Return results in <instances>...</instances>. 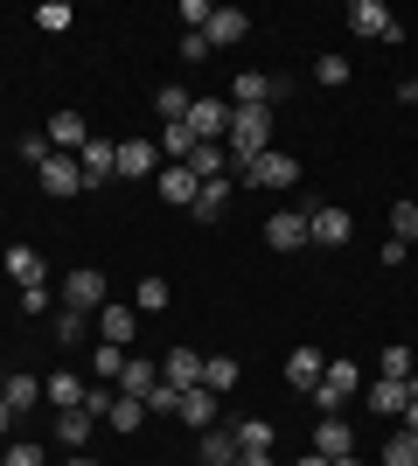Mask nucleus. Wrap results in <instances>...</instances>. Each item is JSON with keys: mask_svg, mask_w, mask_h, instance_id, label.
Listing matches in <instances>:
<instances>
[{"mask_svg": "<svg viewBox=\"0 0 418 466\" xmlns=\"http://www.w3.org/2000/svg\"><path fill=\"white\" fill-rule=\"evenodd\" d=\"M349 237H356V216L349 209H307V244H328V251H335Z\"/></svg>", "mask_w": 418, "mask_h": 466, "instance_id": "obj_6", "label": "nucleus"}, {"mask_svg": "<svg viewBox=\"0 0 418 466\" xmlns=\"http://www.w3.org/2000/svg\"><path fill=\"white\" fill-rule=\"evenodd\" d=\"M209 56V35H181V63H202Z\"/></svg>", "mask_w": 418, "mask_h": 466, "instance_id": "obj_45", "label": "nucleus"}, {"mask_svg": "<svg viewBox=\"0 0 418 466\" xmlns=\"http://www.w3.org/2000/svg\"><path fill=\"white\" fill-rule=\"evenodd\" d=\"M328 466H362V460H356V452H349V460H328Z\"/></svg>", "mask_w": 418, "mask_h": 466, "instance_id": "obj_51", "label": "nucleus"}, {"mask_svg": "<svg viewBox=\"0 0 418 466\" xmlns=\"http://www.w3.org/2000/svg\"><path fill=\"white\" fill-rule=\"evenodd\" d=\"M49 307V286H21V313H42Z\"/></svg>", "mask_w": 418, "mask_h": 466, "instance_id": "obj_46", "label": "nucleus"}, {"mask_svg": "<svg viewBox=\"0 0 418 466\" xmlns=\"http://www.w3.org/2000/svg\"><path fill=\"white\" fill-rule=\"evenodd\" d=\"M398 97H404V105H418V70H412V77L398 84Z\"/></svg>", "mask_w": 418, "mask_h": 466, "instance_id": "obj_47", "label": "nucleus"}, {"mask_svg": "<svg viewBox=\"0 0 418 466\" xmlns=\"http://www.w3.org/2000/svg\"><path fill=\"white\" fill-rule=\"evenodd\" d=\"M300 466H328V460H321V452H307V460H300Z\"/></svg>", "mask_w": 418, "mask_h": 466, "instance_id": "obj_50", "label": "nucleus"}, {"mask_svg": "<svg viewBox=\"0 0 418 466\" xmlns=\"http://www.w3.org/2000/svg\"><path fill=\"white\" fill-rule=\"evenodd\" d=\"M314 452H321V460H349V452H356V425H349V418H321Z\"/></svg>", "mask_w": 418, "mask_h": 466, "instance_id": "obj_11", "label": "nucleus"}, {"mask_svg": "<svg viewBox=\"0 0 418 466\" xmlns=\"http://www.w3.org/2000/svg\"><path fill=\"white\" fill-rule=\"evenodd\" d=\"M160 147H168V160H189L196 154V133L189 126H160Z\"/></svg>", "mask_w": 418, "mask_h": 466, "instance_id": "obj_36", "label": "nucleus"}, {"mask_svg": "<svg viewBox=\"0 0 418 466\" xmlns=\"http://www.w3.org/2000/svg\"><path fill=\"white\" fill-rule=\"evenodd\" d=\"M391 237H398V244L418 237V202H398V209H391Z\"/></svg>", "mask_w": 418, "mask_h": 466, "instance_id": "obj_39", "label": "nucleus"}, {"mask_svg": "<svg viewBox=\"0 0 418 466\" xmlns=\"http://www.w3.org/2000/svg\"><path fill=\"white\" fill-rule=\"evenodd\" d=\"M154 383H160V376H154V362L126 355V376H119V390H126V397H139V404H147V397H154Z\"/></svg>", "mask_w": 418, "mask_h": 466, "instance_id": "obj_24", "label": "nucleus"}, {"mask_svg": "<svg viewBox=\"0 0 418 466\" xmlns=\"http://www.w3.org/2000/svg\"><path fill=\"white\" fill-rule=\"evenodd\" d=\"M202 35H209V49H230V42L251 35V15H244V7H209V28H202Z\"/></svg>", "mask_w": 418, "mask_h": 466, "instance_id": "obj_8", "label": "nucleus"}, {"mask_svg": "<svg viewBox=\"0 0 418 466\" xmlns=\"http://www.w3.org/2000/svg\"><path fill=\"white\" fill-rule=\"evenodd\" d=\"M160 383H168V390H196L202 383V355L196 349H175L168 362H160Z\"/></svg>", "mask_w": 418, "mask_h": 466, "instance_id": "obj_17", "label": "nucleus"}, {"mask_svg": "<svg viewBox=\"0 0 418 466\" xmlns=\"http://www.w3.org/2000/svg\"><path fill=\"white\" fill-rule=\"evenodd\" d=\"M314 77H321V84H349V56H321Z\"/></svg>", "mask_w": 418, "mask_h": 466, "instance_id": "obj_43", "label": "nucleus"}, {"mask_svg": "<svg viewBox=\"0 0 418 466\" xmlns=\"http://www.w3.org/2000/svg\"><path fill=\"white\" fill-rule=\"evenodd\" d=\"M42 188H49V195H77L84 188L77 160H70V154H49V160H42Z\"/></svg>", "mask_w": 418, "mask_h": 466, "instance_id": "obj_19", "label": "nucleus"}, {"mask_svg": "<svg viewBox=\"0 0 418 466\" xmlns=\"http://www.w3.org/2000/svg\"><path fill=\"white\" fill-rule=\"evenodd\" d=\"M321 370H328V362H321V349H293V355H286V383H293V390H307V397H314Z\"/></svg>", "mask_w": 418, "mask_h": 466, "instance_id": "obj_21", "label": "nucleus"}, {"mask_svg": "<svg viewBox=\"0 0 418 466\" xmlns=\"http://www.w3.org/2000/svg\"><path fill=\"white\" fill-rule=\"evenodd\" d=\"M404 404H412V390H404V383H391V376L370 383V410H377V418H383V410H404Z\"/></svg>", "mask_w": 418, "mask_h": 466, "instance_id": "obj_27", "label": "nucleus"}, {"mask_svg": "<svg viewBox=\"0 0 418 466\" xmlns=\"http://www.w3.org/2000/svg\"><path fill=\"white\" fill-rule=\"evenodd\" d=\"M349 28H356L362 42H398V35H404L383 0H349Z\"/></svg>", "mask_w": 418, "mask_h": 466, "instance_id": "obj_4", "label": "nucleus"}, {"mask_svg": "<svg viewBox=\"0 0 418 466\" xmlns=\"http://www.w3.org/2000/svg\"><path fill=\"white\" fill-rule=\"evenodd\" d=\"M56 341H63V349H77V341H84V313L77 307H56Z\"/></svg>", "mask_w": 418, "mask_h": 466, "instance_id": "obj_37", "label": "nucleus"}, {"mask_svg": "<svg viewBox=\"0 0 418 466\" xmlns=\"http://www.w3.org/2000/svg\"><path fill=\"white\" fill-rule=\"evenodd\" d=\"M404 390H412V397H418V370H412V376H404Z\"/></svg>", "mask_w": 418, "mask_h": 466, "instance_id": "obj_52", "label": "nucleus"}, {"mask_svg": "<svg viewBox=\"0 0 418 466\" xmlns=\"http://www.w3.org/2000/svg\"><path fill=\"white\" fill-rule=\"evenodd\" d=\"M63 307H77V313L105 307V272H98V265H77V272L63 279Z\"/></svg>", "mask_w": 418, "mask_h": 466, "instance_id": "obj_5", "label": "nucleus"}, {"mask_svg": "<svg viewBox=\"0 0 418 466\" xmlns=\"http://www.w3.org/2000/svg\"><path fill=\"white\" fill-rule=\"evenodd\" d=\"M42 397H49L56 410H77V404H84V383H77V376H49V383H42Z\"/></svg>", "mask_w": 418, "mask_h": 466, "instance_id": "obj_29", "label": "nucleus"}, {"mask_svg": "<svg viewBox=\"0 0 418 466\" xmlns=\"http://www.w3.org/2000/svg\"><path fill=\"white\" fill-rule=\"evenodd\" d=\"M238 175H244V188H293V181H300V160H293V154H272V147H265L259 160H244Z\"/></svg>", "mask_w": 418, "mask_h": 466, "instance_id": "obj_3", "label": "nucleus"}, {"mask_svg": "<svg viewBox=\"0 0 418 466\" xmlns=\"http://www.w3.org/2000/svg\"><path fill=\"white\" fill-rule=\"evenodd\" d=\"M265 244H272V251H300V244H307V209H279L272 223H265Z\"/></svg>", "mask_w": 418, "mask_h": 466, "instance_id": "obj_13", "label": "nucleus"}, {"mask_svg": "<svg viewBox=\"0 0 418 466\" xmlns=\"http://www.w3.org/2000/svg\"><path fill=\"white\" fill-rule=\"evenodd\" d=\"M202 390H238V362H230V355H202Z\"/></svg>", "mask_w": 418, "mask_h": 466, "instance_id": "obj_26", "label": "nucleus"}, {"mask_svg": "<svg viewBox=\"0 0 418 466\" xmlns=\"http://www.w3.org/2000/svg\"><path fill=\"white\" fill-rule=\"evenodd\" d=\"M154 188H160V202H175V209H189V202H196V188H202V181L189 175L181 160H168V167H160V175H154Z\"/></svg>", "mask_w": 418, "mask_h": 466, "instance_id": "obj_12", "label": "nucleus"}, {"mask_svg": "<svg viewBox=\"0 0 418 466\" xmlns=\"http://www.w3.org/2000/svg\"><path fill=\"white\" fill-rule=\"evenodd\" d=\"M238 431H230V425H209V431H202V466H238Z\"/></svg>", "mask_w": 418, "mask_h": 466, "instance_id": "obj_20", "label": "nucleus"}, {"mask_svg": "<svg viewBox=\"0 0 418 466\" xmlns=\"http://www.w3.org/2000/svg\"><path fill=\"white\" fill-rule=\"evenodd\" d=\"M0 397H7L15 410H28V404L42 397V383H36V376H7V383H0Z\"/></svg>", "mask_w": 418, "mask_h": 466, "instance_id": "obj_34", "label": "nucleus"}, {"mask_svg": "<svg viewBox=\"0 0 418 466\" xmlns=\"http://www.w3.org/2000/svg\"><path fill=\"white\" fill-rule=\"evenodd\" d=\"M383 466H418V431H391V439H383Z\"/></svg>", "mask_w": 418, "mask_h": 466, "instance_id": "obj_28", "label": "nucleus"}, {"mask_svg": "<svg viewBox=\"0 0 418 466\" xmlns=\"http://www.w3.org/2000/svg\"><path fill=\"white\" fill-rule=\"evenodd\" d=\"M238 466H272V452H238Z\"/></svg>", "mask_w": 418, "mask_h": 466, "instance_id": "obj_48", "label": "nucleus"}, {"mask_svg": "<svg viewBox=\"0 0 418 466\" xmlns=\"http://www.w3.org/2000/svg\"><path fill=\"white\" fill-rule=\"evenodd\" d=\"M265 133H272L265 105H230V160H238V167L265 154Z\"/></svg>", "mask_w": 418, "mask_h": 466, "instance_id": "obj_2", "label": "nucleus"}, {"mask_svg": "<svg viewBox=\"0 0 418 466\" xmlns=\"http://www.w3.org/2000/svg\"><path fill=\"white\" fill-rule=\"evenodd\" d=\"M223 209H230V181H202L196 202H189V216H196V223H217Z\"/></svg>", "mask_w": 418, "mask_h": 466, "instance_id": "obj_22", "label": "nucleus"}, {"mask_svg": "<svg viewBox=\"0 0 418 466\" xmlns=\"http://www.w3.org/2000/svg\"><path fill=\"white\" fill-rule=\"evenodd\" d=\"M154 105H160V126H189V105H196V97L181 91V84H160Z\"/></svg>", "mask_w": 418, "mask_h": 466, "instance_id": "obj_25", "label": "nucleus"}, {"mask_svg": "<svg viewBox=\"0 0 418 466\" xmlns=\"http://www.w3.org/2000/svg\"><path fill=\"white\" fill-rule=\"evenodd\" d=\"M70 466H98V460H70Z\"/></svg>", "mask_w": 418, "mask_h": 466, "instance_id": "obj_53", "label": "nucleus"}, {"mask_svg": "<svg viewBox=\"0 0 418 466\" xmlns=\"http://www.w3.org/2000/svg\"><path fill=\"white\" fill-rule=\"evenodd\" d=\"M36 21H42V28H49V35H63V28H70V21H77V15H70L63 0H49V7H36Z\"/></svg>", "mask_w": 418, "mask_h": 466, "instance_id": "obj_40", "label": "nucleus"}, {"mask_svg": "<svg viewBox=\"0 0 418 466\" xmlns=\"http://www.w3.org/2000/svg\"><path fill=\"white\" fill-rule=\"evenodd\" d=\"M189 133H196V139L230 133V105H223V97H196V105H189Z\"/></svg>", "mask_w": 418, "mask_h": 466, "instance_id": "obj_10", "label": "nucleus"}, {"mask_svg": "<svg viewBox=\"0 0 418 466\" xmlns=\"http://www.w3.org/2000/svg\"><path fill=\"white\" fill-rule=\"evenodd\" d=\"M196 181H223V167H230V147H217V139H196V154L181 160Z\"/></svg>", "mask_w": 418, "mask_h": 466, "instance_id": "obj_16", "label": "nucleus"}, {"mask_svg": "<svg viewBox=\"0 0 418 466\" xmlns=\"http://www.w3.org/2000/svg\"><path fill=\"white\" fill-rule=\"evenodd\" d=\"M0 466H42V446H7V460Z\"/></svg>", "mask_w": 418, "mask_h": 466, "instance_id": "obj_44", "label": "nucleus"}, {"mask_svg": "<svg viewBox=\"0 0 418 466\" xmlns=\"http://www.w3.org/2000/svg\"><path fill=\"white\" fill-rule=\"evenodd\" d=\"M7 425H15V404H7V397H0V439H7Z\"/></svg>", "mask_w": 418, "mask_h": 466, "instance_id": "obj_49", "label": "nucleus"}, {"mask_svg": "<svg viewBox=\"0 0 418 466\" xmlns=\"http://www.w3.org/2000/svg\"><path fill=\"white\" fill-rule=\"evenodd\" d=\"M7 272H15L21 286H42V258L28 251V244H15V251H7Z\"/></svg>", "mask_w": 418, "mask_h": 466, "instance_id": "obj_31", "label": "nucleus"}, {"mask_svg": "<svg viewBox=\"0 0 418 466\" xmlns=\"http://www.w3.org/2000/svg\"><path fill=\"white\" fill-rule=\"evenodd\" d=\"M0 383H7V376H0Z\"/></svg>", "mask_w": 418, "mask_h": 466, "instance_id": "obj_54", "label": "nucleus"}, {"mask_svg": "<svg viewBox=\"0 0 418 466\" xmlns=\"http://www.w3.org/2000/svg\"><path fill=\"white\" fill-rule=\"evenodd\" d=\"M119 175L126 181H147V175H154V147H147V139H126V147H119Z\"/></svg>", "mask_w": 418, "mask_h": 466, "instance_id": "obj_23", "label": "nucleus"}, {"mask_svg": "<svg viewBox=\"0 0 418 466\" xmlns=\"http://www.w3.org/2000/svg\"><path fill=\"white\" fill-rule=\"evenodd\" d=\"M356 390H362V370L349 362V355H335V362L321 370V383H314V404H321V418L349 410V404H356Z\"/></svg>", "mask_w": 418, "mask_h": 466, "instance_id": "obj_1", "label": "nucleus"}, {"mask_svg": "<svg viewBox=\"0 0 418 466\" xmlns=\"http://www.w3.org/2000/svg\"><path fill=\"white\" fill-rule=\"evenodd\" d=\"M105 425H112V431H139V425H147V404L119 390V404H112V418H105Z\"/></svg>", "mask_w": 418, "mask_h": 466, "instance_id": "obj_30", "label": "nucleus"}, {"mask_svg": "<svg viewBox=\"0 0 418 466\" xmlns=\"http://www.w3.org/2000/svg\"><path fill=\"white\" fill-rule=\"evenodd\" d=\"M49 154H56V147H49V133H28V139H21V160H36V167H42Z\"/></svg>", "mask_w": 418, "mask_h": 466, "instance_id": "obj_42", "label": "nucleus"}, {"mask_svg": "<svg viewBox=\"0 0 418 466\" xmlns=\"http://www.w3.org/2000/svg\"><path fill=\"white\" fill-rule=\"evenodd\" d=\"M77 175H84V188L112 181V175H119V147H112V139H84V154H77Z\"/></svg>", "mask_w": 418, "mask_h": 466, "instance_id": "obj_7", "label": "nucleus"}, {"mask_svg": "<svg viewBox=\"0 0 418 466\" xmlns=\"http://www.w3.org/2000/svg\"><path fill=\"white\" fill-rule=\"evenodd\" d=\"M42 133H49V147H56V154H84V139H91L77 112H56L49 126H42Z\"/></svg>", "mask_w": 418, "mask_h": 466, "instance_id": "obj_18", "label": "nucleus"}, {"mask_svg": "<svg viewBox=\"0 0 418 466\" xmlns=\"http://www.w3.org/2000/svg\"><path fill=\"white\" fill-rule=\"evenodd\" d=\"M175 418H181V425H196V431H209V425H217V390H181V404H175Z\"/></svg>", "mask_w": 418, "mask_h": 466, "instance_id": "obj_14", "label": "nucleus"}, {"mask_svg": "<svg viewBox=\"0 0 418 466\" xmlns=\"http://www.w3.org/2000/svg\"><path fill=\"white\" fill-rule=\"evenodd\" d=\"M56 439H63V446H84V439H91V410H63V418H56Z\"/></svg>", "mask_w": 418, "mask_h": 466, "instance_id": "obj_33", "label": "nucleus"}, {"mask_svg": "<svg viewBox=\"0 0 418 466\" xmlns=\"http://www.w3.org/2000/svg\"><path fill=\"white\" fill-rule=\"evenodd\" d=\"M230 97H238V105H272V97H286V77H265V70H244V77L230 84Z\"/></svg>", "mask_w": 418, "mask_h": 466, "instance_id": "obj_15", "label": "nucleus"}, {"mask_svg": "<svg viewBox=\"0 0 418 466\" xmlns=\"http://www.w3.org/2000/svg\"><path fill=\"white\" fill-rule=\"evenodd\" d=\"M230 431H238L244 452H272V425H265V418H244V425H230Z\"/></svg>", "mask_w": 418, "mask_h": 466, "instance_id": "obj_32", "label": "nucleus"}, {"mask_svg": "<svg viewBox=\"0 0 418 466\" xmlns=\"http://www.w3.org/2000/svg\"><path fill=\"white\" fill-rule=\"evenodd\" d=\"M126 376V349H98V383H119Z\"/></svg>", "mask_w": 418, "mask_h": 466, "instance_id": "obj_41", "label": "nucleus"}, {"mask_svg": "<svg viewBox=\"0 0 418 466\" xmlns=\"http://www.w3.org/2000/svg\"><path fill=\"white\" fill-rule=\"evenodd\" d=\"M377 376L404 383V376H412V349H383V355H377Z\"/></svg>", "mask_w": 418, "mask_h": 466, "instance_id": "obj_38", "label": "nucleus"}, {"mask_svg": "<svg viewBox=\"0 0 418 466\" xmlns=\"http://www.w3.org/2000/svg\"><path fill=\"white\" fill-rule=\"evenodd\" d=\"M139 328V307H119V299H105L98 307V334H105V349H126Z\"/></svg>", "mask_w": 418, "mask_h": 466, "instance_id": "obj_9", "label": "nucleus"}, {"mask_svg": "<svg viewBox=\"0 0 418 466\" xmlns=\"http://www.w3.org/2000/svg\"><path fill=\"white\" fill-rule=\"evenodd\" d=\"M133 307L139 313H160V307H168V279H139V286H133Z\"/></svg>", "mask_w": 418, "mask_h": 466, "instance_id": "obj_35", "label": "nucleus"}]
</instances>
